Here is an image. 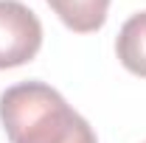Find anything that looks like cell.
<instances>
[{
    "mask_svg": "<svg viewBox=\"0 0 146 143\" xmlns=\"http://www.w3.org/2000/svg\"><path fill=\"white\" fill-rule=\"evenodd\" d=\"M118 62L129 73L146 79V11H138L121 25L115 39Z\"/></svg>",
    "mask_w": 146,
    "mask_h": 143,
    "instance_id": "obj_4",
    "label": "cell"
},
{
    "mask_svg": "<svg viewBox=\"0 0 146 143\" xmlns=\"http://www.w3.org/2000/svg\"><path fill=\"white\" fill-rule=\"evenodd\" d=\"M56 17L76 34H93L107 23L110 0H45Z\"/></svg>",
    "mask_w": 146,
    "mask_h": 143,
    "instance_id": "obj_3",
    "label": "cell"
},
{
    "mask_svg": "<svg viewBox=\"0 0 146 143\" xmlns=\"http://www.w3.org/2000/svg\"><path fill=\"white\" fill-rule=\"evenodd\" d=\"M0 124L11 143H98L93 126L45 81L3 90Z\"/></svg>",
    "mask_w": 146,
    "mask_h": 143,
    "instance_id": "obj_1",
    "label": "cell"
},
{
    "mask_svg": "<svg viewBox=\"0 0 146 143\" xmlns=\"http://www.w3.org/2000/svg\"><path fill=\"white\" fill-rule=\"evenodd\" d=\"M42 48V23L20 0H0V70L31 62Z\"/></svg>",
    "mask_w": 146,
    "mask_h": 143,
    "instance_id": "obj_2",
    "label": "cell"
}]
</instances>
